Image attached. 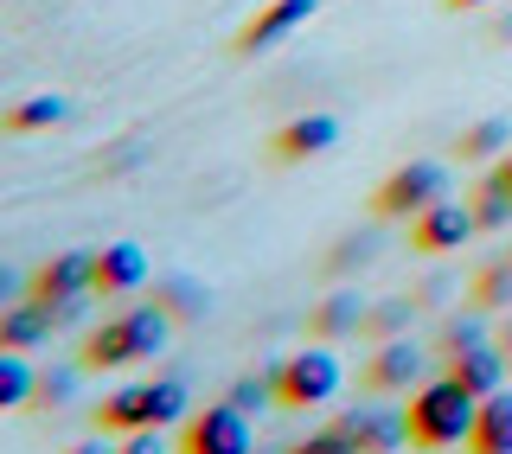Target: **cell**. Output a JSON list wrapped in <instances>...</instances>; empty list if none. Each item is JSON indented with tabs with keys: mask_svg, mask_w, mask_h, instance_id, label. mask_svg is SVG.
<instances>
[{
	"mask_svg": "<svg viewBox=\"0 0 512 454\" xmlns=\"http://www.w3.org/2000/svg\"><path fill=\"white\" fill-rule=\"evenodd\" d=\"M52 333H58V314H52V301H39V295L0 314V346H7V352H32L39 339H52Z\"/></svg>",
	"mask_w": 512,
	"mask_h": 454,
	"instance_id": "obj_12",
	"label": "cell"
},
{
	"mask_svg": "<svg viewBox=\"0 0 512 454\" xmlns=\"http://www.w3.org/2000/svg\"><path fill=\"white\" fill-rule=\"evenodd\" d=\"M180 454H250V416L237 410V403H218V410L186 416Z\"/></svg>",
	"mask_w": 512,
	"mask_h": 454,
	"instance_id": "obj_4",
	"label": "cell"
},
{
	"mask_svg": "<svg viewBox=\"0 0 512 454\" xmlns=\"http://www.w3.org/2000/svg\"><path fill=\"white\" fill-rule=\"evenodd\" d=\"M506 148H512V122H500V116L474 122L468 135H461V160H500Z\"/></svg>",
	"mask_w": 512,
	"mask_h": 454,
	"instance_id": "obj_20",
	"label": "cell"
},
{
	"mask_svg": "<svg viewBox=\"0 0 512 454\" xmlns=\"http://www.w3.org/2000/svg\"><path fill=\"white\" fill-rule=\"evenodd\" d=\"M448 7H493V0H448Z\"/></svg>",
	"mask_w": 512,
	"mask_h": 454,
	"instance_id": "obj_34",
	"label": "cell"
},
{
	"mask_svg": "<svg viewBox=\"0 0 512 454\" xmlns=\"http://www.w3.org/2000/svg\"><path fill=\"white\" fill-rule=\"evenodd\" d=\"M352 327H365V307H359V295H327L308 314V333H320V339H340V333H352Z\"/></svg>",
	"mask_w": 512,
	"mask_h": 454,
	"instance_id": "obj_17",
	"label": "cell"
},
{
	"mask_svg": "<svg viewBox=\"0 0 512 454\" xmlns=\"http://www.w3.org/2000/svg\"><path fill=\"white\" fill-rule=\"evenodd\" d=\"M122 454H167V442H160V429H135L122 442Z\"/></svg>",
	"mask_w": 512,
	"mask_h": 454,
	"instance_id": "obj_30",
	"label": "cell"
},
{
	"mask_svg": "<svg viewBox=\"0 0 512 454\" xmlns=\"http://www.w3.org/2000/svg\"><path fill=\"white\" fill-rule=\"evenodd\" d=\"M288 454H359V442H352V435L333 423V429H320V435H308V442H295Z\"/></svg>",
	"mask_w": 512,
	"mask_h": 454,
	"instance_id": "obj_27",
	"label": "cell"
},
{
	"mask_svg": "<svg viewBox=\"0 0 512 454\" xmlns=\"http://www.w3.org/2000/svg\"><path fill=\"white\" fill-rule=\"evenodd\" d=\"M442 199H448V167L442 160H410L378 186V218H423Z\"/></svg>",
	"mask_w": 512,
	"mask_h": 454,
	"instance_id": "obj_3",
	"label": "cell"
},
{
	"mask_svg": "<svg viewBox=\"0 0 512 454\" xmlns=\"http://www.w3.org/2000/svg\"><path fill=\"white\" fill-rule=\"evenodd\" d=\"M480 301L487 307H512V263H493L480 275Z\"/></svg>",
	"mask_w": 512,
	"mask_h": 454,
	"instance_id": "obj_28",
	"label": "cell"
},
{
	"mask_svg": "<svg viewBox=\"0 0 512 454\" xmlns=\"http://www.w3.org/2000/svg\"><path fill=\"white\" fill-rule=\"evenodd\" d=\"M71 391H77L71 371H52V378H39V403H45V410H52V403H71Z\"/></svg>",
	"mask_w": 512,
	"mask_h": 454,
	"instance_id": "obj_29",
	"label": "cell"
},
{
	"mask_svg": "<svg viewBox=\"0 0 512 454\" xmlns=\"http://www.w3.org/2000/svg\"><path fill=\"white\" fill-rule=\"evenodd\" d=\"M410 314H416L410 301H384V307H372V314H365V327H372L378 339H397V333L410 327Z\"/></svg>",
	"mask_w": 512,
	"mask_h": 454,
	"instance_id": "obj_26",
	"label": "cell"
},
{
	"mask_svg": "<svg viewBox=\"0 0 512 454\" xmlns=\"http://www.w3.org/2000/svg\"><path fill=\"white\" fill-rule=\"evenodd\" d=\"M500 346H506V352H512V314H506V327H500Z\"/></svg>",
	"mask_w": 512,
	"mask_h": 454,
	"instance_id": "obj_33",
	"label": "cell"
},
{
	"mask_svg": "<svg viewBox=\"0 0 512 454\" xmlns=\"http://www.w3.org/2000/svg\"><path fill=\"white\" fill-rule=\"evenodd\" d=\"M154 301L167 307V314H205V288L199 282H180V275H173V282H160Z\"/></svg>",
	"mask_w": 512,
	"mask_h": 454,
	"instance_id": "obj_23",
	"label": "cell"
},
{
	"mask_svg": "<svg viewBox=\"0 0 512 454\" xmlns=\"http://www.w3.org/2000/svg\"><path fill=\"white\" fill-rule=\"evenodd\" d=\"M32 295H39V301L96 295V250H64V256H52V263H39V275H32Z\"/></svg>",
	"mask_w": 512,
	"mask_h": 454,
	"instance_id": "obj_6",
	"label": "cell"
},
{
	"mask_svg": "<svg viewBox=\"0 0 512 454\" xmlns=\"http://www.w3.org/2000/svg\"><path fill=\"white\" fill-rule=\"evenodd\" d=\"M404 416H410V442L416 448H429V454H436V448H461L474 435L480 397L461 378H448V371H442V378H423L410 391V410Z\"/></svg>",
	"mask_w": 512,
	"mask_h": 454,
	"instance_id": "obj_1",
	"label": "cell"
},
{
	"mask_svg": "<svg viewBox=\"0 0 512 454\" xmlns=\"http://www.w3.org/2000/svg\"><path fill=\"white\" fill-rule=\"evenodd\" d=\"M148 250L141 243H103L96 250V295H135L148 282Z\"/></svg>",
	"mask_w": 512,
	"mask_h": 454,
	"instance_id": "obj_9",
	"label": "cell"
},
{
	"mask_svg": "<svg viewBox=\"0 0 512 454\" xmlns=\"http://www.w3.org/2000/svg\"><path fill=\"white\" fill-rule=\"evenodd\" d=\"M64 122V96H26L20 109H7L13 135H32V128H58Z\"/></svg>",
	"mask_w": 512,
	"mask_h": 454,
	"instance_id": "obj_21",
	"label": "cell"
},
{
	"mask_svg": "<svg viewBox=\"0 0 512 454\" xmlns=\"http://www.w3.org/2000/svg\"><path fill=\"white\" fill-rule=\"evenodd\" d=\"M231 403H237L244 416H263L269 403H276V371H269V378H237V384H231Z\"/></svg>",
	"mask_w": 512,
	"mask_h": 454,
	"instance_id": "obj_24",
	"label": "cell"
},
{
	"mask_svg": "<svg viewBox=\"0 0 512 454\" xmlns=\"http://www.w3.org/2000/svg\"><path fill=\"white\" fill-rule=\"evenodd\" d=\"M84 365H135V346H128V327L122 320H103V327L84 333Z\"/></svg>",
	"mask_w": 512,
	"mask_h": 454,
	"instance_id": "obj_19",
	"label": "cell"
},
{
	"mask_svg": "<svg viewBox=\"0 0 512 454\" xmlns=\"http://www.w3.org/2000/svg\"><path fill=\"white\" fill-rule=\"evenodd\" d=\"M448 378H461L474 397L506 391V346H474V352H455V359H448Z\"/></svg>",
	"mask_w": 512,
	"mask_h": 454,
	"instance_id": "obj_13",
	"label": "cell"
},
{
	"mask_svg": "<svg viewBox=\"0 0 512 454\" xmlns=\"http://www.w3.org/2000/svg\"><path fill=\"white\" fill-rule=\"evenodd\" d=\"M346 384V365L333 346H301L295 359L276 365V403L282 410H314V403H333Z\"/></svg>",
	"mask_w": 512,
	"mask_h": 454,
	"instance_id": "obj_2",
	"label": "cell"
},
{
	"mask_svg": "<svg viewBox=\"0 0 512 454\" xmlns=\"http://www.w3.org/2000/svg\"><path fill=\"white\" fill-rule=\"evenodd\" d=\"M340 429L359 442V454H397L410 442V416L404 410H346Z\"/></svg>",
	"mask_w": 512,
	"mask_h": 454,
	"instance_id": "obj_8",
	"label": "cell"
},
{
	"mask_svg": "<svg viewBox=\"0 0 512 454\" xmlns=\"http://www.w3.org/2000/svg\"><path fill=\"white\" fill-rule=\"evenodd\" d=\"M96 423L116 429V435H135V429H160L154 423V384H116L96 410Z\"/></svg>",
	"mask_w": 512,
	"mask_h": 454,
	"instance_id": "obj_11",
	"label": "cell"
},
{
	"mask_svg": "<svg viewBox=\"0 0 512 454\" xmlns=\"http://www.w3.org/2000/svg\"><path fill=\"white\" fill-rule=\"evenodd\" d=\"M333 141H340V122L314 109V116H295V122L276 135V154H282V160H314V154H327Z\"/></svg>",
	"mask_w": 512,
	"mask_h": 454,
	"instance_id": "obj_15",
	"label": "cell"
},
{
	"mask_svg": "<svg viewBox=\"0 0 512 454\" xmlns=\"http://www.w3.org/2000/svg\"><path fill=\"white\" fill-rule=\"evenodd\" d=\"M167 307L148 301V307H135V314H122V327H128V346H135V359H154L160 346H167Z\"/></svg>",
	"mask_w": 512,
	"mask_h": 454,
	"instance_id": "obj_18",
	"label": "cell"
},
{
	"mask_svg": "<svg viewBox=\"0 0 512 454\" xmlns=\"http://www.w3.org/2000/svg\"><path fill=\"white\" fill-rule=\"evenodd\" d=\"M493 180H500V186H506V192H512V148H506V154H500V167H493Z\"/></svg>",
	"mask_w": 512,
	"mask_h": 454,
	"instance_id": "obj_32",
	"label": "cell"
},
{
	"mask_svg": "<svg viewBox=\"0 0 512 454\" xmlns=\"http://www.w3.org/2000/svg\"><path fill=\"white\" fill-rule=\"evenodd\" d=\"M480 231V224H474V205H429V212L423 218H410V243H416V250H423V256H442V250H461V243H468Z\"/></svg>",
	"mask_w": 512,
	"mask_h": 454,
	"instance_id": "obj_5",
	"label": "cell"
},
{
	"mask_svg": "<svg viewBox=\"0 0 512 454\" xmlns=\"http://www.w3.org/2000/svg\"><path fill=\"white\" fill-rule=\"evenodd\" d=\"M468 454H512V391L480 397V416H474Z\"/></svg>",
	"mask_w": 512,
	"mask_h": 454,
	"instance_id": "obj_14",
	"label": "cell"
},
{
	"mask_svg": "<svg viewBox=\"0 0 512 454\" xmlns=\"http://www.w3.org/2000/svg\"><path fill=\"white\" fill-rule=\"evenodd\" d=\"M64 454H122V448H109L103 435H96V442H77V448H64Z\"/></svg>",
	"mask_w": 512,
	"mask_h": 454,
	"instance_id": "obj_31",
	"label": "cell"
},
{
	"mask_svg": "<svg viewBox=\"0 0 512 454\" xmlns=\"http://www.w3.org/2000/svg\"><path fill=\"white\" fill-rule=\"evenodd\" d=\"M26 403H39V378H32L26 352L0 346V410H26Z\"/></svg>",
	"mask_w": 512,
	"mask_h": 454,
	"instance_id": "obj_16",
	"label": "cell"
},
{
	"mask_svg": "<svg viewBox=\"0 0 512 454\" xmlns=\"http://www.w3.org/2000/svg\"><path fill=\"white\" fill-rule=\"evenodd\" d=\"M474 346H487V327H480L474 314H461V320L442 327V352H448V359H455V352H474Z\"/></svg>",
	"mask_w": 512,
	"mask_h": 454,
	"instance_id": "obj_25",
	"label": "cell"
},
{
	"mask_svg": "<svg viewBox=\"0 0 512 454\" xmlns=\"http://www.w3.org/2000/svg\"><path fill=\"white\" fill-rule=\"evenodd\" d=\"M365 384H372V391H416V384H423V352H416V339L410 333L384 339L372 352V365H365Z\"/></svg>",
	"mask_w": 512,
	"mask_h": 454,
	"instance_id": "obj_7",
	"label": "cell"
},
{
	"mask_svg": "<svg viewBox=\"0 0 512 454\" xmlns=\"http://www.w3.org/2000/svg\"><path fill=\"white\" fill-rule=\"evenodd\" d=\"M474 224H480V231H506V224H512V192L500 180H487L474 192Z\"/></svg>",
	"mask_w": 512,
	"mask_h": 454,
	"instance_id": "obj_22",
	"label": "cell"
},
{
	"mask_svg": "<svg viewBox=\"0 0 512 454\" xmlns=\"http://www.w3.org/2000/svg\"><path fill=\"white\" fill-rule=\"evenodd\" d=\"M314 7H320V0H276V7H263V13H256V20H250L244 32H237V45H244V52L282 45L288 32H301V26L314 20Z\"/></svg>",
	"mask_w": 512,
	"mask_h": 454,
	"instance_id": "obj_10",
	"label": "cell"
}]
</instances>
